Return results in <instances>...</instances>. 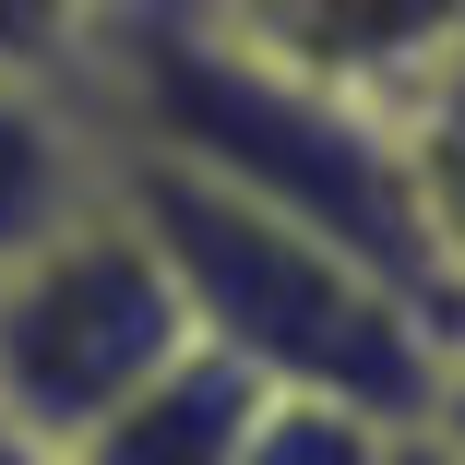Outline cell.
I'll return each mask as SVG.
<instances>
[{
    "instance_id": "obj_1",
    "label": "cell",
    "mask_w": 465,
    "mask_h": 465,
    "mask_svg": "<svg viewBox=\"0 0 465 465\" xmlns=\"http://www.w3.org/2000/svg\"><path fill=\"white\" fill-rule=\"evenodd\" d=\"M108 192L155 239L179 311H192V346L239 358L262 394H334L370 418H430L441 370H453V322L418 311L394 274H370L358 251L311 239L299 215L239 203L227 179H192L167 155H108Z\"/></svg>"
},
{
    "instance_id": "obj_2",
    "label": "cell",
    "mask_w": 465,
    "mask_h": 465,
    "mask_svg": "<svg viewBox=\"0 0 465 465\" xmlns=\"http://www.w3.org/2000/svg\"><path fill=\"white\" fill-rule=\"evenodd\" d=\"M179 346H192V311L120 192H96L84 215H60L0 262V418L36 441H84Z\"/></svg>"
},
{
    "instance_id": "obj_3",
    "label": "cell",
    "mask_w": 465,
    "mask_h": 465,
    "mask_svg": "<svg viewBox=\"0 0 465 465\" xmlns=\"http://www.w3.org/2000/svg\"><path fill=\"white\" fill-rule=\"evenodd\" d=\"M203 13L251 60L322 84V96H358L382 120L465 48V0H203Z\"/></svg>"
},
{
    "instance_id": "obj_4",
    "label": "cell",
    "mask_w": 465,
    "mask_h": 465,
    "mask_svg": "<svg viewBox=\"0 0 465 465\" xmlns=\"http://www.w3.org/2000/svg\"><path fill=\"white\" fill-rule=\"evenodd\" d=\"M251 418H262V382H251V370L215 358V346H179L155 382L132 406H108L72 453L84 465H239Z\"/></svg>"
},
{
    "instance_id": "obj_5",
    "label": "cell",
    "mask_w": 465,
    "mask_h": 465,
    "mask_svg": "<svg viewBox=\"0 0 465 465\" xmlns=\"http://www.w3.org/2000/svg\"><path fill=\"white\" fill-rule=\"evenodd\" d=\"M108 192V132L60 84H13L0 72V262L25 239H48L60 215H84Z\"/></svg>"
},
{
    "instance_id": "obj_6",
    "label": "cell",
    "mask_w": 465,
    "mask_h": 465,
    "mask_svg": "<svg viewBox=\"0 0 465 465\" xmlns=\"http://www.w3.org/2000/svg\"><path fill=\"white\" fill-rule=\"evenodd\" d=\"M394 143H406V203H418V239L441 262V287L465 311V48L394 108Z\"/></svg>"
},
{
    "instance_id": "obj_7",
    "label": "cell",
    "mask_w": 465,
    "mask_h": 465,
    "mask_svg": "<svg viewBox=\"0 0 465 465\" xmlns=\"http://www.w3.org/2000/svg\"><path fill=\"white\" fill-rule=\"evenodd\" d=\"M406 418H370V406H334V394H262L239 465H394Z\"/></svg>"
},
{
    "instance_id": "obj_8",
    "label": "cell",
    "mask_w": 465,
    "mask_h": 465,
    "mask_svg": "<svg viewBox=\"0 0 465 465\" xmlns=\"http://www.w3.org/2000/svg\"><path fill=\"white\" fill-rule=\"evenodd\" d=\"M96 25H108V0H0V72H13V84H60V96H84Z\"/></svg>"
},
{
    "instance_id": "obj_9",
    "label": "cell",
    "mask_w": 465,
    "mask_h": 465,
    "mask_svg": "<svg viewBox=\"0 0 465 465\" xmlns=\"http://www.w3.org/2000/svg\"><path fill=\"white\" fill-rule=\"evenodd\" d=\"M0 465H84V453H72V441H36V430L0 418Z\"/></svg>"
},
{
    "instance_id": "obj_10",
    "label": "cell",
    "mask_w": 465,
    "mask_h": 465,
    "mask_svg": "<svg viewBox=\"0 0 465 465\" xmlns=\"http://www.w3.org/2000/svg\"><path fill=\"white\" fill-rule=\"evenodd\" d=\"M430 430H441V441H465V346H453V370H441V394H430Z\"/></svg>"
},
{
    "instance_id": "obj_11",
    "label": "cell",
    "mask_w": 465,
    "mask_h": 465,
    "mask_svg": "<svg viewBox=\"0 0 465 465\" xmlns=\"http://www.w3.org/2000/svg\"><path fill=\"white\" fill-rule=\"evenodd\" d=\"M394 465H465V441H441L430 418H406V441H394Z\"/></svg>"
}]
</instances>
